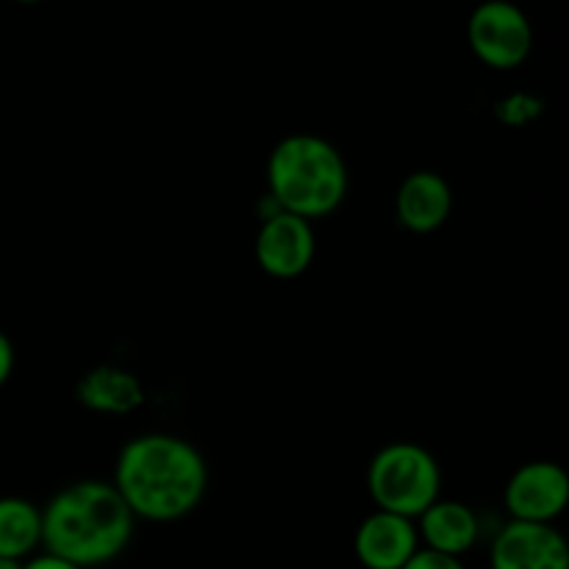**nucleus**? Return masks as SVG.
I'll return each instance as SVG.
<instances>
[{
    "label": "nucleus",
    "mask_w": 569,
    "mask_h": 569,
    "mask_svg": "<svg viewBox=\"0 0 569 569\" xmlns=\"http://www.w3.org/2000/svg\"><path fill=\"white\" fill-rule=\"evenodd\" d=\"M353 550L365 569H403L420 550L417 522L376 509L356 528Z\"/></svg>",
    "instance_id": "9"
},
{
    "label": "nucleus",
    "mask_w": 569,
    "mask_h": 569,
    "mask_svg": "<svg viewBox=\"0 0 569 569\" xmlns=\"http://www.w3.org/2000/svg\"><path fill=\"white\" fill-rule=\"evenodd\" d=\"M317 253V237L309 220L289 211H272L256 233V261L278 281L300 278Z\"/></svg>",
    "instance_id": "6"
},
{
    "label": "nucleus",
    "mask_w": 569,
    "mask_h": 569,
    "mask_svg": "<svg viewBox=\"0 0 569 569\" xmlns=\"http://www.w3.org/2000/svg\"><path fill=\"white\" fill-rule=\"evenodd\" d=\"M267 187L278 211L320 220L345 203L350 170L345 156L317 133H289L267 161Z\"/></svg>",
    "instance_id": "3"
},
{
    "label": "nucleus",
    "mask_w": 569,
    "mask_h": 569,
    "mask_svg": "<svg viewBox=\"0 0 569 569\" xmlns=\"http://www.w3.org/2000/svg\"><path fill=\"white\" fill-rule=\"evenodd\" d=\"M76 398L98 415H131L144 403V387L126 367L98 365L81 376Z\"/></svg>",
    "instance_id": "12"
},
{
    "label": "nucleus",
    "mask_w": 569,
    "mask_h": 569,
    "mask_svg": "<svg viewBox=\"0 0 569 569\" xmlns=\"http://www.w3.org/2000/svg\"><path fill=\"white\" fill-rule=\"evenodd\" d=\"M22 569H81V567L70 565V561L64 559H56V556L50 553H42V556H33V559H26Z\"/></svg>",
    "instance_id": "16"
},
{
    "label": "nucleus",
    "mask_w": 569,
    "mask_h": 569,
    "mask_svg": "<svg viewBox=\"0 0 569 569\" xmlns=\"http://www.w3.org/2000/svg\"><path fill=\"white\" fill-rule=\"evenodd\" d=\"M111 483L137 520L176 522L200 506L209 487V467L187 439L142 433L120 450Z\"/></svg>",
    "instance_id": "1"
},
{
    "label": "nucleus",
    "mask_w": 569,
    "mask_h": 569,
    "mask_svg": "<svg viewBox=\"0 0 569 569\" xmlns=\"http://www.w3.org/2000/svg\"><path fill=\"white\" fill-rule=\"evenodd\" d=\"M503 500L511 520L553 526L569 503V476L556 461H528L509 478Z\"/></svg>",
    "instance_id": "7"
},
{
    "label": "nucleus",
    "mask_w": 569,
    "mask_h": 569,
    "mask_svg": "<svg viewBox=\"0 0 569 569\" xmlns=\"http://www.w3.org/2000/svg\"><path fill=\"white\" fill-rule=\"evenodd\" d=\"M415 522L420 542H426L428 550L456 556V559L467 553L478 542V533H481L476 511L467 503H459V500L439 498Z\"/></svg>",
    "instance_id": "11"
},
{
    "label": "nucleus",
    "mask_w": 569,
    "mask_h": 569,
    "mask_svg": "<svg viewBox=\"0 0 569 569\" xmlns=\"http://www.w3.org/2000/svg\"><path fill=\"white\" fill-rule=\"evenodd\" d=\"M395 211L406 231L433 233L448 222L453 211L450 183L433 170H417L403 178L395 198Z\"/></svg>",
    "instance_id": "10"
},
{
    "label": "nucleus",
    "mask_w": 569,
    "mask_h": 569,
    "mask_svg": "<svg viewBox=\"0 0 569 569\" xmlns=\"http://www.w3.org/2000/svg\"><path fill=\"white\" fill-rule=\"evenodd\" d=\"M403 569H465L456 556H445L437 553V550L420 548L409 561H406Z\"/></svg>",
    "instance_id": "14"
},
{
    "label": "nucleus",
    "mask_w": 569,
    "mask_h": 569,
    "mask_svg": "<svg viewBox=\"0 0 569 569\" xmlns=\"http://www.w3.org/2000/svg\"><path fill=\"white\" fill-rule=\"evenodd\" d=\"M133 522L114 483L76 481L42 509V548L81 569L109 565L131 545Z\"/></svg>",
    "instance_id": "2"
},
{
    "label": "nucleus",
    "mask_w": 569,
    "mask_h": 569,
    "mask_svg": "<svg viewBox=\"0 0 569 569\" xmlns=\"http://www.w3.org/2000/svg\"><path fill=\"white\" fill-rule=\"evenodd\" d=\"M367 492L378 511L417 520L442 495V467L417 442H389L367 467Z\"/></svg>",
    "instance_id": "4"
},
{
    "label": "nucleus",
    "mask_w": 569,
    "mask_h": 569,
    "mask_svg": "<svg viewBox=\"0 0 569 569\" xmlns=\"http://www.w3.org/2000/svg\"><path fill=\"white\" fill-rule=\"evenodd\" d=\"M17 3H39V0H17Z\"/></svg>",
    "instance_id": "18"
},
{
    "label": "nucleus",
    "mask_w": 569,
    "mask_h": 569,
    "mask_svg": "<svg viewBox=\"0 0 569 569\" xmlns=\"http://www.w3.org/2000/svg\"><path fill=\"white\" fill-rule=\"evenodd\" d=\"M14 365H17L14 345H11V339L0 331V389L9 383L11 372H14Z\"/></svg>",
    "instance_id": "15"
},
{
    "label": "nucleus",
    "mask_w": 569,
    "mask_h": 569,
    "mask_svg": "<svg viewBox=\"0 0 569 569\" xmlns=\"http://www.w3.org/2000/svg\"><path fill=\"white\" fill-rule=\"evenodd\" d=\"M22 565H26V561L6 559V556H0V569H22Z\"/></svg>",
    "instance_id": "17"
},
{
    "label": "nucleus",
    "mask_w": 569,
    "mask_h": 569,
    "mask_svg": "<svg viewBox=\"0 0 569 569\" xmlns=\"http://www.w3.org/2000/svg\"><path fill=\"white\" fill-rule=\"evenodd\" d=\"M467 42L476 59L492 70H515L531 56L533 28L511 0H483L467 22Z\"/></svg>",
    "instance_id": "5"
},
{
    "label": "nucleus",
    "mask_w": 569,
    "mask_h": 569,
    "mask_svg": "<svg viewBox=\"0 0 569 569\" xmlns=\"http://www.w3.org/2000/svg\"><path fill=\"white\" fill-rule=\"evenodd\" d=\"M489 569H569L567 539L548 522L511 520L495 537Z\"/></svg>",
    "instance_id": "8"
},
{
    "label": "nucleus",
    "mask_w": 569,
    "mask_h": 569,
    "mask_svg": "<svg viewBox=\"0 0 569 569\" xmlns=\"http://www.w3.org/2000/svg\"><path fill=\"white\" fill-rule=\"evenodd\" d=\"M42 548V509L26 498H0V556L31 559Z\"/></svg>",
    "instance_id": "13"
}]
</instances>
